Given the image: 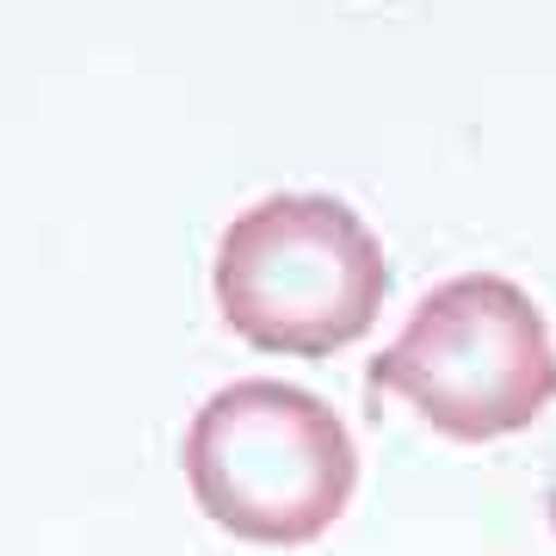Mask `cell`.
<instances>
[{"instance_id": "obj_2", "label": "cell", "mask_w": 556, "mask_h": 556, "mask_svg": "<svg viewBox=\"0 0 556 556\" xmlns=\"http://www.w3.org/2000/svg\"><path fill=\"white\" fill-rule=\"evenodd\" d=\"M192 501L241 544H316L358 489L346 420L321 396L278 378L223 383L179 445Z\"/></svg>"}, {"instance_id": "obj_3", "label": "cell", "mask_w": 556, "mask_h": 556, "mask_svg": "<svg viewBox=\"0 0 556 556\" xmlns=\"http://www.w3.org/2000/svg\"><path fill=\"white\" fill-rule=\"evenodd\" d=\"M371 390L402 396L457 445L526 433L556 402V340L532 291L501 273H457L415 303L378 358Z\"/></svg>"}, {"instance_id": "obj_1", "label": "cell", "mask_w": 556, "mask_h": 556, "mask_svg": "<svg viewBox=\"0 0 556 556\" xmlns=\"http://www.w3.org/2000/svg\"><path fill=\"white\" fill-rule=\"evenodd\" d=\"M217 309L254 353L328 358L371 334L390 260L371 223L334 192H273L217 241Z\"/></svg>"}]
</instances>
